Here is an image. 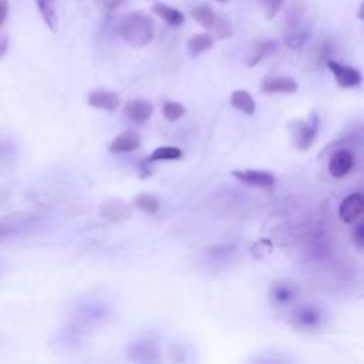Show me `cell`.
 <instances>
[{"label": "cell", "mask_w": 364, "mask_h": 364, "mask_svg": "<svg viewBox=\"0 0 364 364\" xmlns=\"http://www.w3.org/2000/svg\"><path fill=\"white\" fill-rule=\"evenodd\" d=\"M118 30L125 43L132 47H144L154 38L155 24L149 14L134 10L121 18Z\"/></svg>", "instance_id": "obj_1"}, {"label": "cell", "mask_w": 364, "mask_h": 364, "mask_svg": "<svg viewBox=\"0 0 364 364\" xmlns=\"http://www.w3.org/2000/svg\"><path fill=\"white\" fill-rule=\"evenodd\" d=\"M290 324L293 328L303 331V333H313L323 327L324 324V311L311 303H306L297 306L291 310Z\"/></svg>", "instance_id": "obj_2"}, {"label": "cell", "mask_w": 364, "mask_h": 364, "mask_svg": "<svg viewBox=\"0 0 364 364\" xmlns=\"http://www.w3.org/2000/svg\"><path fill=\"white\" fill-rule=\"evenodd\" d=\"M320 119L316 114H311L307 119H296L290 124V132L296 148L307 151L316 141L318 132Z\"/></svg>", "instance_id": "obj_3"}, {"label": "cell", "mask_w": 364, "mask_h": 364, "mask_svg": "<svg viewBox=\"0 0 364 364\" xmlns=\"http://www.w3.org/2000/svg\"><path fill=\"white\" fill-rule=\"evenodd\" d=\"M299 296V284L289 279L274 280L269 289V301L274 309H287L293 306Z\"/></svg>", "instance_id": "obj_4"}, {"label": "cell", "mask_w": 364, "mask_h": 364, "mask_svg": "<svg viewBox=\"0 0 364 364\" xmlns=\"http://www.w3.org/2000/svg\"><path fill=\"white\" fill-rule=\"evenodd\" d=\"M232 176L243 185L264 191L272 189L276 185V176L266 169H233Z\"/></svg>", "instance_id": "obj_5"}, {"label": "cell", "mask_w": 364, "mask_h": 364, "mask_svg": "<svg viewBox=\"0 0 364 364\" xmlns=\"http://www.w3.org/2000/svg\"><path fill=\"white\" fill-rule=\"evenodd\" d=\"M327 68L333 73L336 82L338 84V87L341 88H353V87H358L363 81L361 73L348 65V64H343L334 60H328L327 61Z\"/></svg>", "instance_id": "obj_6"}, {"label": "cell", "mask_w": 364, "mask_h": 364, "mask_svg": "<svg viewBox=\"0 0 364 364\" xmlns=\"http://www.w3.org/2000/svg\"><path fill=\"white\" fill-rule=\"evenodd\" d=\"M364 213V195L360 192L346 196L338 206V216L344 223L355 222Z\"/></svg>", "instance_id": "obj_7"}, {"label": "cell", "mask_w": 364, "mask_h": 364, "mask_svg": "<svg viewBox=\"0 0 364 364\" xmlns=\"http://www.w3.org/2000/svg\"><path fill=\"white\" fill-rule=\"evenodd\" d=\"M98 213L101 218L108 219L111 222H124L131 218L132 208L119 199H111L100 205Z\"/></svg>", "instance_id": "obj_8"}, {"label": "cell", "mask_w": 364, "mask_h": 364, "mask_svg": "<svg viewBox=\"0 0 364 364\" xmlns=\"http://www.w3.org/2000/svg\"><path fill=\"white\" fill-rule=\"evenodd\" d=\"M297 90L299 82L287 75L269 77L260 85V91L263 94H293Z\"/></svg>", "instance_id": "obj_9"}, {"label": "cell", "mask_w": 364, "mask_h": 364, "mask_svg": "<svg viewBox=\"0 0 364 364\" xmlns=\"http://www.w3.org/2000/svg\"><path fill=\"white\" fill-rule=\"evenodd\" d=\"M354 156L348 149H337L328 159V172L333 178H343L353 169Z\"/></svg>", "instance_id": "obj_10"}, {"label": "cell", "mask_w": 364, "mask_h": 364, "mask_svg": "<svg viewBox=\"0 0 364 364\" xmlns=\"http://www.w3.org/2000/svg\"><path fill=\"white\" fill-rule=\"evenodd\" d=\"M124 112L127 118L134 124H144L148 121L154 112V105L149 100L135 98L127 102Z\"/></svg>", "instance_id": "obj_11"}, {"label": "cell", "mask_w": 364, "mask_h": 364, "mask_svg": "<svg viewBox=\"0 0 364 364\" xmlns=\"http://www.w3.org/2000/svg\"><path fill=\"white\" fill-rule=\"evenodd\" d=\"M87 102L90 107L97 108V109H104V111H114L119 105V97L117 92L111 90H92L88 97Z\"/></svg>", "instance_id": "obj_12"}, {"label": "cell", "mask_w": 364, "mask_h": 364, "mask_svg": "<svg viewBox=\"0 0 364 364\" xmlns=\"http://www.w3.org/2000/svg\"><path fill=\"white\" fill-rule=\"evenodd\" d=\"M37 219H38L37 215L27 213V212H14V213L6 215L1 219V236H4L7 230L17 232L24 228L33 226L37 222Z\"/></svg>", "instance_id": "obj_13"}, {"label": "cell", "mask_w": 364, "mask_h": 364, "mask_svg": "<svg viewBox=\"0 0 364 364\" xmlns=\"http://www.w3.org/2000/svg\"><path fill=\"white\" fill-rule=\"evenodd\" d=\"M139 134L136 131L127 129L112 139V142L109 144V151L112 154H128L135 151L139 146Z\"/></svg>", "instance_id": "obj_14"}, {"label": "cell", "mask_w": 364, "mask_h": 364, "mask_svg": "<svg viewBox=\"0 0 364 364\" xmlns=\"http://www.w3.org/2000/svg\"><path fill=\"white\" fill-rule=\"evenodd\" d=\"M277 48V43L273 40H256L252 43L247 58H246V65L247 67H255L257 65L266 55L272 54Z\"/></svg>", "instance_id": "obj_15"}, {"label": "cell", "mask_w": 364, "mask_h": 364, "mask_svg": "<svg viewBox=\"0 0 364 364\" xmlns=\"http://www.w3.org/2000/svg\"><path fill=\"white\" fill-rule=\"evenodd\" d=\"M213 44H215V36L209 33H198V34H193L186 41V53L189 57L195 58L202 53L210 50Z\"/></svg>", "instance_id": "obj_16"}, {"label": "cell", "mask_w": 364, "mask_h": 364, "mask_svg": "<svg viewBox=\"0 0 364 364\" xmlns=\"http://www.w3.org/2000/svg\"><path fill=\"white\" fill-rule=\"evenodd\" d=\"M129 358L135 361H156L158 360V351L155 346L149 341H138L129 346L128 350Z\"/></svg>", "instance_id": "obj_17"}, {"label": "cell", "mask_w": 364, "mask_h": 364, "mask_svg": "<svg viewBox=\"0 0 364 364\" xmlns=\"http://www.w3.org/2000/svg\"><path fill=\"white\" fill-rule=\"evenodd\" d=\"M152 13L155 16H158L159 18H162L165 23L173 26V27H178L181 24H183L185 21V16L181 10L175 9V7H171L165 3H156L152 6Z\"/></svg>", "instance_id": "obj_18"}, {"label": "cell", "mask_w": 364, "mask_h": 364, "mask_svg": "<svg viewBox=\"0 0 364 364\" xmlns=\"http://www.w3.org/2000/svg\"><path fill=\"white\" fill-rule=\"evenodd\" d=\"M230 104L235 109L246 114V115H253L256 111V102L253 97L245 91V90H236L230 95Z\"/></svg>", "instance_id": "obj_19"}, {"label": "cell", "mask_w": 364, "mask_h": 364, "mask_svg": "<svg viewBox=\"0 0 364 364\" xmlns=\"http://www.w3.org/2000/svg\"><path fill=\"white\" fill-rule=\"evenodd\" d=\"M191 16L192 18L203 28H210L215 26L216 23V18H218V14L213 11V9L208 4V3H203V4H199L196 7H193L191 10Z\"/></svg>", "instance_id": "obj_20"}, {"label": "cell", "mask_w": 364, "mask_h": 364, "mask_svg": "<svg viewBox=\"0 0 364 364\" xmlns=\"http://www.w3.org/2000/svg\"><path fill=\"white\" fill-rule=\"evenodd\" d=\"M37 9L43 17V21L51 31H57L58 28V17L55 11L54 0H36Z\"/></svg>", "instance_id": "obj_21"}, {"label": "cell", "mask_w": 364, "mask_h": 364, "mask_svg": "<svg viewBox=\"0 0 364 364\" xmlns=\"http://www.w3.org/2000/svg\"><path fill=\"white\" fill-rule=\"evenodd\" d=\"M310 37V27L309 26H303L300 28H294V30H289L284 33V43L289 48H300L304 46V43L307 41V38Z\"/></svg>", "instance_id": "obj_22"}, {"label": "cell", "mask_w": 364, "mask_h": 364, "mask_svg": "<svg viewBox=\"0 0 364 364\" xmlns=\"http://www.w3.org/2000/svg\"><path fill=\"white\" fill-rule=\"evenodd\" d=\"M182 156V151L178 146L172 145H162L155 148L151 155L146 158L148 162H155V161H175Z\"/></svg>", "instance_id": "obj_23"}, {"label": "cell", "mask_w": 364, "mask_h": 364, "mask_svg": "<svg viewBox=\"0 0 364 364\" xmlns=\"http://www.w3.org/2000/svg\"><path fill=\"white\" fill-rule=\"evenodd\" d=\"M162 114L169 122H175L182 119L186 115V108L178 101L172 100H165L162 102Z\"/></svg>", "instance_id": "obj_24"}, {"label": "cell", "mask_w": 364, "mask_h": 364, "mask_svg": "<svg viewBox=\"0 0 364 364\" xmlns=\"http://www.w3.org/2000/svg\"><path fill=\"white\" fill-rule=\"evenodd\" d=\"M135 205H136V208H139L141 210H144L145 213H149V215H155L161 208L159 200L154 195L145 193V192L139 193L135 198Z\"/></svg>", "instance_id": "obj_25"}, {"label": "cell", "mask_w": 364, "mask_h": 364, "mask_svg": "<svg viewBox=\"0 0 364 364\" xmlns=\"http://www.w3.org/2000/svg\"><path fill=\"white\" fill-rule=\"evenodd\" d=\"M212 31H213L215 38H218V40H225V38H229L233 36V27H232L230 21L222 16H218L215 26L212 27Z\"/></svg>", "instance_id": "obj_26"}, {"label": "cell", "mask_w": 364, "mask_h": 364, "mask_svg": "<svg viewBox=\"0 0 364 364\" xmlns=\"http://www.w3.org/2000/svg\"><path fill=\"white\" fill-rule=\"evenodd\" d=\"M259 3L263 6L267 20H273L284 6V0H259Z\"/></svg>", "instance_id": "obj_27"}, {"label": "cell", "mask_w": 364, "mask_h": 364, "mask_svg": "<svg viewBox=\"0 0 364 364\" xmlns=\"http://www.w3.org/2000/svg\"><path fill=\"white\" fill-rule=\"evenodd\" d=\"M351 236H353V242L355 243V246L364 249V220L360 222V223L354 228Z\"/></svg>", "instance_id": "obj_28"}, {"label": "cell", "mask_w": 364, "mask_h": 364, "mask_svg": "<svg viewBox=\"0 0 364 364\" xmlns=\"http://www.w3.org/2000/svg\"><path fill=\"white\" fill-rule=\"evenodd\" d=\"M125 0H101V6L102 9H105L107 11H114L118 7H121L124 4Z\"/></svg>", "instance_id": "obj_29"}, {"label": "cell", "mask_w": 364, "mask_h": 364, "mask_svg": "<svg viewBox=\"0 0 364 364\" xmlns=\"http://www.w3.org/2000/svg\"><path fill=\"white\" fill-rule=\"evenodd\" d=\"M0 9H1V23L0 26L3 27L9 14V0H0Z\"/></svg>", "instance_id": "obj_30"}, {"label": "cell", "mask_w": 364, "mask_h": 364, "mask_svg": "<svg viewBox=\"0 0 364 364\" xmlns=\"http://www.w3.org/2000/svg\"><path fill=\"white\" fill-rule=\"evenodd\" d=\"M7 53V37L3 34L1 36V57H4Z\"/></svg>", "instance_id": "obj_31"}, {"label": "cell", "mask_w": 364, "mask_h": 364, "mask_svg": "<svg viewBox=\"0 0 364 364\" xmlns=\"http://www.w3.org/2000/svg\"><path fill=\"white\" fill-rule=\"evenodd\" d=\"M357 17H358L361 21H364V1L360 4V9H358V11H357Z\"/></svg>", "instance_id": "obj_32"}, {"label": "cell", "mask_w": 364, "mask_h": 364, "mask_svg": "<svg viewBox=\"0 0 364 364\" xmlns=\"http://www.w3.org/2000/svg\"><path fill=\"white\" fill-rule=\"evenodd\" d=\"M216 1H219V3H225V1H228V0H216Z\"/></svg>", "instance_id": "obj_33"}, {"label": "cell", "mask_w": 364, "mask_h": 364, "mask_svg": "<svg viewBox=\"0 0 364 364\" xmlns=\"http://www.w3.org/2000/svg\"><path fill=\"white\" fill-rule=\"evenodd\" d=\"M149 1H158V0H149Z\"/></svg>", "instance_id": "obj_34"}]
</instances>
